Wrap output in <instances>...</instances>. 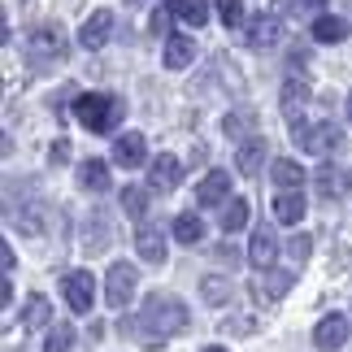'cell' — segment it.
Wrapping results in <instances>:
<instances>
[{"label": "cell", "instance_id": "obj_22", "mask_svg": "<svg viewBox=\"0 0 352 352\" xmlns=\"http://www.w3.org/2000/svg\"><path fill=\"white\" fill-rule=\"evenodd\" d=\"M170 13L187 26H205L209 22V5L205 0H170Z\"/></svg>", "mask_w": 352, "mask_h": 352}, {"label": "cell", "instance_id": "obj_19", "mask_svg": "<svg viewBox=\"0 0 352 352\" xmlns=\"http://www.w3.org/2000/svg\"><path fill=\"white\" fill-rule=\"evenodd\" d=\"M192 57H196V44H192L187 35H170V39H166V65H170V70L192 65Z\"/></svg>", "mask_w": 352, "mask_h": 352}, {"label": "cell", "instance_id": "obj_39", "mask_svg": "<svg viewBox=\"0 0 352 352\" xmlns=\"http://www.w3.org/2000/svg\"><path fill=\"white\" fill-rule=\"evenodd\" d=\"M205 352H226V348H205Z\"/></svg>", "mask_w": 352, "mask_h": 352}, {"label": "cell", "instance_id": "obj_34", "mask_svg": "<svg viewBox=\"0 0 352 352\" xmlns=\"http://www.w3.org/2000/svg\"><path fill=\"white\" fill-rule=\"evenodd\" d=\"M70 344H74V331L70 327H52L48 331V352H65Z\"/></svg>", "mask_w": 352, "mask_h": 352}, {"label": "cell", "instance_id": "obj_29", "mask_svg": "<svg viewBox=\"0 0 352 352\" xmlns=\"http://www.w3.org/2000/svg\"><path fill=\"white\" fill-rule=\"evenodd\" d=\"M122 209H126L131 218H144L148 213V187H126V192H122Z\"/></svg>", "mask_w": 352, "mask_h": 352}, {"label": "cell", "instance_id": "obj_21", "mask_svg": "<svg viewBox=\"0 0 352 352\" xmlns=\"http://www.w3.org/2000/svg\"><path fill=\"white\" fill-rule=\"evenodd\" d=\"M261 161H265V140H243L239 144V153H235L239 174H256V170H261Z\"/></svg>", "mask_w": 352, "mask_h": 352}, {"label": "cell", "instance_id": "obj_20", "mask_svg": "<svg viewBox=\"0 0 352 352\" xmlns=\"http://www.w3.org/2000/svg\"><path fill=\"white\" fill-rule=\"evenodd\" d=\"M314 39L318 44H340V39H348V22L335 18V13H322L314 22Z\"/></svg>", "mask_w": 352, "mask_h": 352}, {"label": "cell", "instance_id": "obj_3", "mask_svg": "<svg viewBox=\"0 0 352 352\" xmlns=\"http://www.w3.org/2000/svg\"><path fill=\"white\" fill-rule=\"evenodd\" d=\"M292 140L300 144L309 157H327V153L340 148V126H335V122H314V126L292 122Z\"/></svg>", "mask_w": 352, "mask_h": 352}, {"label": "cell", "instance_id": "obj_15", "mask_svg": "<svg viewBox=\"0 0 352 352\" xmlns=\"http://www.w3.org/2000/svg\"><path fill=\"white\" fill-rule=\"evenodd\" d=\"M274 256H278V239H274V231H256L252 235V243H248V261L256 265V270H270L274 265Z\"/></svg>", "mask_w": 352, "mask_h": 352}, {"label": "cell", "instance_id": "obj_13", "mask_svg": "<svg viewBox=\"0 0 352 352\" xmlns=\"http://www.w3.org/2000/svg\"><path fill=\"white\" fill-rule=\"evenodd\" d=\"M226 196H231V174H226V170H209L205 179H200V187H196V200L205 209L209 205H222Z\"/></svg>", "mask_w": 352, "mask_h": 352}, {"label": "cell", "instance_id": "obj_5", "mask_svg": "<svg viewBox=\"0 0 352 352\" xmlns=\"http://www.w3.org/2000/svg\"><path fill=\"white\" fill-rule=\"evenodd\" d=\"M292 283H296L292 270H256L248 292L256 296V300H283V296L292 292Z\"/></svg>", "mask_w": 352, "mask_h": 352}, {"label": "cell", "instance_id": "obj_26", "mask_svg": "<svg viewBox=\"0 0 352 352\" xmlns=\"http://www.w3.org/2000/svg\"><path fill=\"white\" fill-rule=\"evenodd\" d=\"M174 239L179 243H200L205 239V222H200L196 213H179V218H174Z\"/></svg>", "mask_w": 352, "mask_h": 352}, {"label": "cell", "instance_id": "obj_14", "mask_svg": "<svg viewBox=\"0 0 352 352\" xmlns=\"http://www.w3.org/2000/svg\"><path fill=\"white\" fill-rule=\"evenodd\" d=\"M278 39H283V22L274 13H261V18L248 22V44L252 48H270V44H278Z\"/></svg>", "mask_w": 352, "mask_h": 352}, {"label": "cell", "instance_id": "obj_32", "mask_svg": "<svg viewBox=\"0 0 352 352\" xmlns=\"http://www.w3.org/2000/svg\"><path fill=\"white\" fill-rule=\"evenodd\" d=\"M309 252H314V239H309L305 231L287 239V256H292V261H296V265H305V261H309Z\"/></svg>", "mask_w": 352, "mask_h": 352}, {"label": "cell", "instance_id": "obj_38", "mask_svg": "<svg viewBox=\"0 0 352 352\" xmlns=\"http://www.w3.org/2000/svg\"><path fill=\"white\" fill-rule=\"evenodd\" d=\"M348 122H352V96H348Z\"/></svg>", "mask_w": 352, "mask_h": 352}, {"label": "cell", "instance_id": "obj_27", "mask_svg": "<svg viewBox=\"0 0 352 352\" xmlns=\"http://www.w3.org/2000/svg\"><path fill=\"white\" fill-rule=\"evenodd\" d=\"M243 222H248V205H243V200L235 196V200H226L222 205V231H243Z\"/></svg>", "mask_w": 352, "mask_h": 352}, {"label": "cell", "instance_id": "obj_33", "mask_svg": "<svg viewBox=\"0 0 352 352\" xmlns=\"http://www.w3.org/2000/svg\"><path fill=\"white\" fill-rule=\"evenodd\" d=\"M218 18L226 26H243V0H218Z\"/></svg>", "mask_w": 352, "mask_h": 352}, {"label": "cell", "instance_id": "obj_12", "mask_svg": "<svg viewBox=\"0 0 352 352\" xmlns=\"http://www.w3.org/2000/svg\"><path fill=\"white\" fill-rule=\"evenodd\" d=\"M144 157H148V144H144V135H118V144H113V161L122 170H135V166H144Z\"/></svg>", "mask_w": 352, "mask_h": 352}, {"label": "cell", "instance_id": "obj_31", "mask_svg": "<svg viewBox=\"0 0 352 352\" xmlns=\"http://www.w3.org/2000/svg\"><path fill=\"white\" fill-rule=\"evenodd\" d=\"M252 109H239V113H226V122H222V131L226 135H235V140H243V135H248L252 131Z\"/></svg>", "mask_w": 352, "mask_h": 352}, {"label": "cell", "instance_id": "obj_17", "mask_svg": "<svg viewBox=\"0 0 352 352\" xmlns=\"http://www.w3.org/2000/svg\"><path fill=\"white\" fill-rule=\"evenodd\" d=\"M270 179H274L283 192H300V183H305V170H300V161H274V166H270Z\"/></svg>", "mask_w": 352, "mask_h": 352}, {"label": "cell", "instance_id": "obj_1", "mask_svg": "<svg viewBox=\"0 0 352 352\" xmlns=\"http://www.w3.org/2000/svg\"><path fill=\"white\" fill-rule=\"evenodd\" d=\"M140 327L148 331V335H179L183 327H187V309H183V300H174V296H148L144 300V314H140Z\"/></svg>", "mask_w": 352, "mask_h": 352}, {"label": "cell", "instance_id": "obj_24", "mask_svg": "<svg viewBox=\"0 0 352 352\" xmlns=\"http://www.w3.org/2000/svg\"><path fill=\"white\" fill-rule=\"evenodd\" d=\"M274 218H278V222H300V218H305V196H300V192L274 196Z\"/></svg>", "mask_w": 352, "mask_h": 352}, {"label": "cell", "instance_id": "obj_9", "mask_svg": "<svg viewBox=\"0 0 352 352\" xmlns=\"http://www.w3.org/2000/svg\"><path fill=\"white\" fill-rule=\"evenodd\" d=\"M109 35H113V13H109V9H96V13L83 22V31H78V44H83L87 52H96V48L109 44Z\"/></svg>", "mask_w": 352, "mask_h": 352}, {"label": "cell", "instance_id": "obj_18", "mask_svg": "<svg viewBox=\"0 0 352 352\" xmlns=\"http://www.w3.org/2000/svg\"><path fill=\"white\" fill-rule=\"evenodd\" d=\"M305 100H309V87L300 78H287V83H283V113H287V122H300Z\"/></svg>", "mask_w": 352, "mask_h": 352}, {"label": "cell", "instance_id": "obj_25", "mask_svg": "<svg viewBox=\"0 0 352 352\" xmlns=\"http://www.w3.org/2000/svg\"><path fill=\"white\" fill-rule=\"evenodd\" d=\"M48 318H52V305L44 300V296H26L22 327H26V331H39V327H48Z\"/></svg>", "mask_w": 352, "mask_h": 352}, {"label": "cell", "instance_id": "obj_7", "mask_svg": "<svg viewBox=\"0 0 352 352\" xmlns=\"http://www.w3.org/2000/svg\"><path fill=\"white\" fill-rule=\"evenodd\" d=\"M26 48H31L35 61H61V57H65V35H61V26H39Z\"/></svg>", "mask_w": 352, "mask_h": 352}, {"label": "cell", "instance_id": "obj_10", "mask_svg": "<svg viewBox=\"0 0 352 352\" xmlns=\"http://www.w3.org/2000/svg\"><path fill=\"white\" fill-rule=\"evenodd\" d=\"M135 248H140L144 261H153V265H166V252H170V243H166V231L161 226H140L135 231Z\"/></svg>", "mask_w": 352, "mask_h": 352}, {"label": "cell", "instance_id": "obj_16", "mask_svg": "<svg viewBox=\"0 0 352 352\" xmlns=\"http://www.w3.org/2000/svg\"><path fill=\"white\" fill-rule=\"evenodd\" d=\"M314 183H318V196L340 200V196L348 192V170H340V166H322V170L314 174Z\"/></svg>", "mask_w": 352, "mask_h": 352}, {"label": "cell", "instance_id": "obj_11", "mask_svg": "<svg viewBox=\"0 0 352 352\" xmlns=\"http://www.w3.org/2000/svg\"><path fill=\"white\" fill-rule=\"evenodd\" d=\"M314 344L322 352H335V348H344L348 344V318L344 314H331V318H322L318 322V331H314Z\"/></svg>", "mask_w": 352, "mask_h": 352}, {"label": "cell", "instance_id": "obj_36", "mask_svg": "<svg viewBox=\"0 0 352 352\" xmlns=\"http://www.w3.org/2000/svg\"><path fill=\"white\" fill-rule=\"evenodd\" d=\"M222 331H226V335H231V331H239V335H252V331H256V322H252V318H231Z\"/></svg>", "mask_w": 352, "mask_h": 352}, {"label": "cell", "instance_id": "obj_37", "mask_svg": "<svg viewBox=\"0 0 352 352\" xmlns=\"http://www.w3.org/2000/svg\"><path fill=\"white\" fill-rule=\"evenodd\" d=\"M52 166H61V161H70V140H57V144H52Z\"/></svg>", "mask_w": 352, "mask_h": 352}, {"label": "cell", "instance_id": "obj_6", "mask_svg": "<svg viewBox=\"0 0 352 352\" xmlns=\"http://www.w3.org/2000/svg\"><path fill=\"white\" fill-rule=\"evenodd\" d=\"M61 292H65V305H70L74 314H91V305H96V283H91L87 270H74V274H65Z\"/></svg>", "mask_w": 352, "mask_h": 352}, {"label": "cell", "instance_id": "obj_2", "mask_svg": "<svg viewBox=\"0 0 352 352\" xmlns=\"http://www.w3.org/2000/svg\"><path fill=\"white\" fill-rule=\"evenodd\" d=\"M74 118L83 122L91 135H109L122 118V100L118 96H104V91H83L74 100Z\"/></svg>", "mask_w": 352, "mask_h": 352}, {"label": "cell", "instance_id": "obj_30", "mask_svg": "<svg viewBox=\"0 0 352 352\" xmlns=\"http://www.w3.org/2000/svg\"><path fill=\"white\" fill-rule=\"evenodd\" d=\"M200 296H205L209 305H226V300H231V283H226V278H205V283H200Z\"/></svg>", "mask_w": 352, "mask_h": 352}, {"label": "cell", "instance_id": "obj_23", "mask_svg": "<svg viewBox=\"0 0 352 352\" xmlns=\"http://www.w3.org/2000/svg\"><path fill=\"white\" fill-rule=\"evenodd\" d=\"M78 183L87 187V192H104V187H109V166H104V161H83V166H78Z\"/></svg>", "mask_w": 352, "mask_h": 352}, {"label": "cell", "instance_id": "obj_8", "mask_svg": "<svg viewBox=\"0 0 352 352\" xmlns=\"http://www.w3.org/2000/svg\"><path fill=\"white\" fill-rule=\"evenodd\" d=\"M183 179V166H179V157H170V153H161L157 161H148V187L153 192H174Z\"/></svg>", "mask_w": 352, "mask_h": 352}, {"label": "cell", "instance_id": "obj_4", "mask_svg": "<svg viewBox=\"0 0 352 352\" xmlns=\"http://www.w3.org/2000/svg\"><path fill=\"white\" fill-rule=\"evenodd\" d=\"M135 283H140V270L135 265H109V278H104V300L113 309H126V300L135 296Z\"/></svg>", "mask_w": 352, "mask_h": 352}, {"label": "cell", "instance_id": "obj_28", "mask_svg": "<svg viewBox=\"0 0 352 352\" xmlns=\"http://www.w3.org/2000/svg\"><path fill=\"white\" fill-rule=\"evenodd\" d=\"M44 218H48V209L44 205H26L18 213V222H22V231L26 235H44Z\"/></svg>", "mask_w": 352, "mask_h": 352}, {"label": "cell", "instance_id": "obj_35", "mask_svg": "<svg viewBox=\"0 0 352 352\" xmlns=\"http://www.w3.org/2000/svg\"><path fill=\"white\" fill-rule=\"evenodd\" d=\"M318 0H278V13H309Z\"/></svg>", "mask_w": 352, "mask_h": 352}]
</instances>
